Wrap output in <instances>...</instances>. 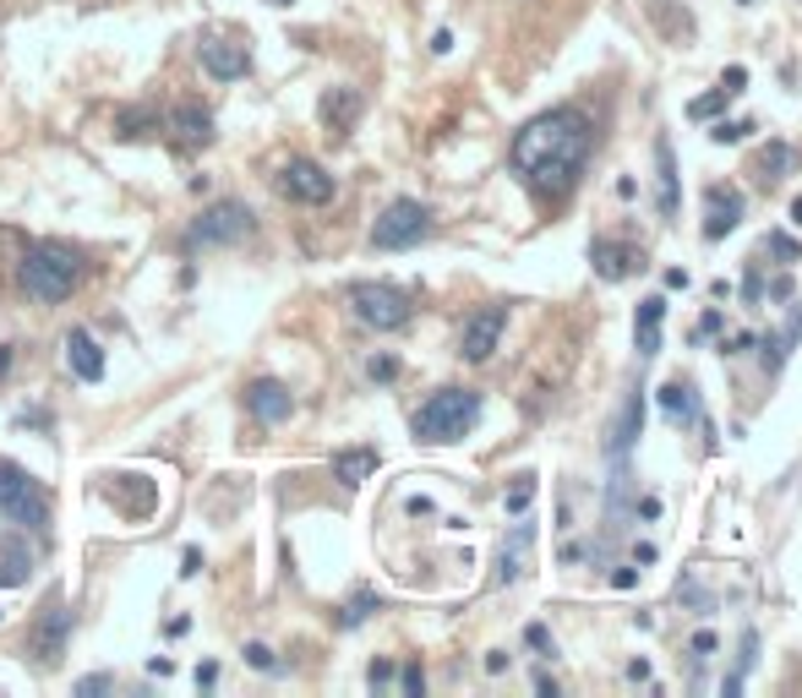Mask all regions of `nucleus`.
Masks as SVG:
<instances>
[{"label":"nucleus","mask_w":802,"mask_h":698,"mask_svg":"<svg viewBox=\"0 0 802 698\" xmlns=\"http://www.w3.org/2000/svg\"><path fill=\"white\" fill-rule=\"evenodd\" d=\"M356 115H360V93H356V87H334V93H323V120H328L334 131H345Z\"/></svg>","instance_id":"obj_21"},{"label":"nucleus","mask_w":802,"mask_h":698,"mask_svg":"<svg viewBox=\"0 0 802 698\" xmlns=\"http://www.w3.org/2000/svg\"><path fill=\"white\" fill-rule=\"evenodd\" d=\"M475 421H481V393L475 388H443L415 410L410 426H415V442H458Z\"/></svg>","instance_id":"obj_3"},{"label":"nucleus","mask_w":802,"mask_h":698,"mask_svg":"<svg viewBox=\"0 0 802 698\" xmlns=\"http://www.w3.org/2000/svg\"><path fill=\"white\" fill-rule=\"evenodd\" d=\"M388 677H393V666H388V660H371V671H366V683H371V688H382Z\"/></svg>","instance_id":"obj_37"},{"label":"nucleus","mask_w":802,"mask_h":698,"mask_svg":"<svg viewBox=\"0 0 802 698\" xmlns=\"http://www.w3.org/2000/svg\"><path fill=\"white\" fill-rule=\"evenodd\" d=\"M677 595H683V601H694L699 611H710V606H715V601H710V590H699V584H683Z\"/></svg>","instance_id":"obj_36"},{"label":"nucleus","mask_w":802,"mask_h":698,"mask_svg":"<svg viewBox=\"0 0 802 698\" xmlns=\"http://www.w3.org/2000/svg\"><path fill=\"white\" fill-rule=\"evenodd\" d=\"M278 191L289 197V202H300V208H323V202H334V174L323 170L317 159H289L284 170H278Z\"/></svg>","instance_id":"obj_8"},{"label":"nucleus","mask_w":802,"mask_h":698,"mask_svg":"<svg viewBox=\"0 0 802 698\" xmlns=\"http://www.w3.org/2000/svg\"><path fill=\"white\" fill-rule=\"evenodd\" d=\"M694 655H715V633H694Z\"/></svg>","instance_id":"obj_45"},{"label":"nucleus","mask_w":802,"mask_h":698,"mask_svg":"<svg viewBox=\"0 0 802 698\" xmlns=\"http://www.w3.org/2000/svg\"><path fill=\"white\" fill-rule=\"evenodd\" d=\"M148 126H154V115L148 109H137V115H120V137L131 142V137H148Z\"/></svg>","instance_id":"obj_27"},{"label":"nucleus","mask_w":802,"mask_h":698,"mask_svg":"<svg viewBox=\"0 0 802 698\" xmlns=\"http://www.w3.org/2000/svg\"><path fill=\"white\" fill-rule=\"evenodd\" d=\"M399 683H404V694H421V688H426V677H421V666H404V677H399Z\"/></svg>","instance_id":"obj_38"},{"label":"nucleus","mask_w":802,"mask_h":698,"mask_svg":"<svg viewBox=\"0 0 802 698\" xmlns=\"http://www.w3.org/2000/svg\"><path fill=\"white\" fill-rule=\"evenodd\" d=\"M742 224V191L731 186H710L705 191V241H720Z\"/></svg>","instance_id":"obj_13"},{"label":"nucleus","mask_w":802,"mask_h":698,"mask_svg":"<svg viewBox=\"0 0 802 698\" xmlns=\"http://www.w3.org/2000/svg\"><path fill=\"white\" fill-rule=\"evenodd\" d=\"M666 289H688V267H666Z\"/></svg>","instance_id":"obj_44"},{"label":"nucleus","mask_w":802,"mask_h":698,"mask_svg":"<svg viewBox=\"0 0 802 698\" xmlns=\"http://www.w3.org/2000/svg\"><path fill=\"white\" fill-rule=\"evenodd\" d=\"M66 366H72V377H83V382H98L104 377V349L93 339L88 328H72L66 334Z\"/></svg>","instance_id":"obj_15"},{"label":"nucleus","mask_w":802,"mask_h":698,"mask_svg":"<svg viewBox=\"0 0 802 698\" xmlns=\"http://www.w3.org/2000/svg\"><path fill=\"white\" fill-rule=\"evenodd\" d=\"M0 519L28 529V535H44L50 529V491L11 458H0Z\"/></svg>","instance_id":"obj_4"},{"label":"nucleus","mask_w":802,"mask_h":698,"mask_svg":"<svg viewBox=\"0 0 802 698\" xmlns=\"http://www.w3.org/2000/svg\"><path fill=\"white\" fill-rule=\"evenodd\" d=\"M530 503H535V475H519V486L503 497V508H508L514 519H525V514H530Z\"/></svg>","instance_id":"obj_25"},{"label":"nucleus","mask_w":802,"mask_h":698,"mask_svg":"<svg viewBox=\"0 0 802 698\" xmlns=\"http://www.w3.org/2000/svg\"><path fill=\"white\" fill-rule=\"evenodd\" d=\"M165 633H170V638H186V633H191V616H170Z\"/></svg>","instance_id":"obj_43"},{"label":"nucleus","mask_w":802,"mask_h":698,"mask_svg":"<svg viewBox=\"0 0 802 698\" xmlns=\"http://www.w3.org/2000/svg\"><path fill=\"white\" fill-rule=\"evenodd\" d=\"M792 170H798V148H792V142H770V148L759 154V180H764V186L787 180Z\"/></svg>","instance_id":"obj_22"},{"label":"nucleus","mask_w":802,"mask_h":698,"mask_svg":"<svg viewBox=\"0 0 802 698\" xmlns=\"http://www.w3.org/2000/svg\"><path fill=\"white\" fill-rule=\"evenodd\" d=\"M726 98H731V93H726V87H715V93H705V98H694V115L705 120V115H715V109H720Z\"/></svg>","instance_id":"obj_31"},{"label":"nucleus","mask_w":802,"mask_h":698,"mask_svg":"<svg viewBox=\"0 0 802 698\" xmlns=\"http://www.w3.org/2000/svg\"><path fill=\"white\" fill-rule=\"evenodd\" d=\"M371 611H377V601H371V595H360V601H350V606H345V627H356V622H366Z\"/></svg>","instance_id":"obj_32"},{"label":"nucleus","mask_w":802,"mask_h":698,"mask_svg":"<svg viewBox=\"0 0 802 698\" xmlns=\"http://www.w3.org/2000/svg\"><path fill=\"white\" fill-rule=\"evenodd\" d=\"M503 334H508V311H503V306H481V311L464 322V334H458V355L481 366V360H492V355H497Z\"/></svg>","instance_id":"obj_9"},{"label":"nucleus","mask_w":802,"mask_h":698,"mask_svg":"<svg viewBox=\"0 0 802 698\" xmlns=\"http://www.w3.org/2000/svg\"><path fill=\"white\" fill-rule=\"evenodd\" d=\"M252 208L246 202H235V197H224V202H213V208H202L197 219H191V230H186V246H235V241H246L252 235Z\"/></svg>","instance_id":"obj_7"},{"label":"nucleus","mask_w":802,"mask_h":698,"mask_svg":"<svg viewBox=\"0 0 802 698\" xmlns=\"http://www.w3.org/2000/svg\"><path fill=\"white\" fill-rule=\"evenodd\" d=\"M639 426H644V399L633 393L623 404V421H618V432H612V453H627L633 447V436H639Z\"/></svg>","instance_id":"obj_23"},{"label":"nucleus","mask_w":802,"mask_h":698,"mask_svg":"<svg viewBox=\"0 0 802 698\" xmlns=\"http://www.w3.org/2000/svg\"><path fill=\"white\" fill-rule=\"evenodd\" d=\"M213 683H219V666L202 660V666H197V688H213Z\"/></svg>","instance_id":"obj_40"},{"label":"nucleus","mask_w":802,"mask_h":698,"mask_svg":"<svg viewBox=\"0 0 802 698\" xmlns=\"http://www.w3.org/2000/svg\"><path fill=\"white\" fill-rule=\"evenodd\" d=\"M770 300H792V278H775L770 284Z\"/></svg>","instance_id":"obj_46"},{"label":"nucleus","mask_w":802,"mask_h":698,"mask_svg":"<svg viewBox=\"0 0 802 698\" xmlns=\"http://www.w3.org/2000/svg\"><path fill=\"white\" fill-rule=\"evenodd\" d=\"M432 50H437V55H447V50H453V33H447V28H443V33H432Z\"/></svg>","instance_id":"obj_47"},{"label":"nucleus","mask_w":802,"mask_h":698,"mask_svg":"<svg viewBox=\"0 0 802 698\" xmlns=\"http://www.w3.org/2000/svg\"><path fill=\"white\" fill-rule=\"evenodd\" d=\"M11 360H17V355H11V345H0V382L11 377Z\"/></svg>","instance_id":"obj_48"},{"label":"nucleus","mask_w":802,"mask_h":698,"mask_svg":"<svg viewBox=\"0 0 802 698\" xmlns=\"http://www.w3.org/2000/svg\"><path fill=\"white\" fill-rule=\"evenodd\" d=\"M246 410H252V421H257V426H284V421L295 415V399H289V388H284V382L257 377V382H246Z\"/></svg>","instance_id":"obj_11"},{"label":"nucleus","mask_w":802,"mask_h":698,"mask_svg":"<svg viewBox=\"0 0 802 698\" xmlns=\"http://www.w3.org/2000/svg\"><path fill=\"white\" fill-rule=\"evenodd\" d=\"M241 655H246V666H252V671H273V666H278V660H273V649H267V644H246V649H241Z\"/></svg>","instance_id":"obj_30"},{"label":"nucleus","mask_w":802,"mask_h":698,"mask_svg":"<svg viewBox=\"0 0 802 698\" xmlns=\"http://www.w3.org/2000/svg\"><path fill=\"white\" fill-rule=\"evenodd\" d=\"M28 579H33V551L22 540H6V551H0V590H22Z\"/></svg>","instance_id":"obj_18"},{"label":"nucleus","mask_w":802,"mask_h":698,"mask_svg":"<svg viewBox=\"0 0 802 698\" xmlns=\"http://www.w3.org/2000/svg\"><path fill=\"white\" fill-rule=\"evenodd\" d=\"M677 154H672V142L666 137H655V208H661V219L666 224H677Z\"/></svg>","instance_id":"obj_14"},{"label":"nucleus","mask_w":802,"mask_h":698,"mask_svg":"<svg viewBox=\"0 0 802 698\" xmlns=\"http://www.w3.org/2000/svg\"><path fill=\"white\" fill-rule=\"evenodd\" d=\"M590 262H595V273H601L606 284H618V278H627V273H633L639 252H633V246H623V241H595V246H590Z\"/></svg>","instance_id":"obj_17"},{"label":"nucleus","mask_w":802,"mask_h":698,"mask_svg":"<svg viewBox=\"0 0 802 698\" xmlns=\"http://www.w3.org/2000/svg\"><path fill=\"white\" fill-rule=\"evenodd\" d=\"M639 355H661V328H639Z\"/></svg>","instance_id":"obj_34"},{"label":"nucleus","mask_w":802,"mask_h":698,"mask_svg":"<svg viewBox=\"0 0 802 698\" xmlns=\"http://www.w3.org/2000/svg\"><path fill=\"white\" fill-rule=\"evenodd\" d=\"M334 475H339V486H366V480L377 475V447H350V453H339V458H334Z\"/></svg>","instance_id":"obj_19"},{"label":"nucleus","mask_w":802,"mask_h":698,"mask_svg":"<svg viewBox=\"0 0 802 698\" xmlns=\"http://www.w3.org/2000/svg\"><path fill=\"white\" fill-rule=\"evenodd\" d=\"M770 252H775V257H787V262H798V257H802L792 235H770Z\"/></svg>","instance_id":"obj_33"},{"label":"nucleus","mask_w":802,"mask_h":698,"mask_svg":"<svg viewBox=\"0 0 802 698\" xmlns=\"http://www.w3.org/2000/svg\"><path fill=\"white\" fill-rule=\"evenodd\" d=\"M83 273H88V262H83V252H77V246L39 241V246H28V252H22V262H17V289H22L33 306H61V300H72V295H77Z\"/></svg>","instance_id":"obj_2"},{"label":"nucleus","mask_w":802,"mask_h":698,"mask_svg":"<svg viewBox=\"0 0 802 698\" xmlns=\"http://www.w3.org/2000/svg\"><path fill=\"white\" fill-rule=\"evenodd\" d=\"M426 235H432V213H426V202H415V197L388 202V208L377 213V224H371V246H377V252H404V246H421Z\"/></svg>","instance_id":"obj_5"},{"label":"nucleus","mask_w":802,"mask_h":698,"mask_svg":"<svg viewBox=\"0 0 802 698\" xmlns=\"http://www.w3.org/2000/svg\"><path fill=\"white\" fill-rule=\"evenodd\" d=\"M742 83H748V72H742V66H731V72L720 77V87H726V93H742Z\"/></svg>","instance_id":"obj_39"},{"label":"nucleus","mask_w":802,"mask_h":698,"mask_svg":"<svg viewBox=\"0 0 802 698\" xmlns=\"http://www.w3.org/2000/svg\"><path fill=\"white\" fill-rule=\"evenodd\" d=\"M170 131H176V142L186 154H202L213 142V109L202 98H180L176 115H170Z\"/></svg>","instance_id":"obj_12"},{"label":"nucleus","mask_w":802,"mask_h":698,"mask_svg":"<svg viewBox=\"0 0 802 698\" xmlns=\"http://www.w3.org/2000/svg\"><path fill=\"white\" fill-rule=\"evenodd\" d=\"M66 627H72V616H66V611H55V622H50V616H39V627H33V649H39V655H44V649L55 655V649L66 644Z\"/></svg>","instance_id":"obj_24"},{"label":"nucleus","mask_w":802,"mask_h":698,"mask_svg":"<svg viewBox=\"0 0 802 698\" xmlns=\"http://www.w3.org/2000/svg\"><path fill=\"white\" fill-rule=\"evenodd\" d=\"M104 688H109V677H83V683H77V694H83V698L104 694Z\"/></svg>","instance_id":"obj_41"},{"label":"nucleus","mask_w":802,"mask_h":698,"mask_svg":"<svg viewBox=\"0 0 802 698\" xmlns=\"http://www.w3.org/2000/svg\"><path fill=\"white\" fill-rule=\"evenodd\" d=\"M661 317H666V300H661V295H650V300L639 306V328H661Z\"/></svg>","instance_id":"obj_28"},{"label":"nucleus","mask_w":802,"mask_h":698,"mask_svg":"<svg viewBox=\"0 0 802 698\" xmlns=\"http://www.w3.org/2000/svg\"><path fill=\"white\" fill-rule=\"evenodd\" d=\"M350 311L371 334H393V328H404L415 317V306H410V295L399 284H356L350 289Z\"/></svg>","instance_id":"obj_6"},{"label":"nucleus","mask_w":802,"mask_h":698,"mask_svg":"<svg viewBox=\"0 0 802 698\" xmlns=\"http://www.w3.org/2000/svg\"><path fill=\"white\" fill-rule=\"evenodd\" d=\"M508 159H514V170L525 174L535 191L562 197V191L573 186V174L584 170V159H590V120H584L579 109L535 115L530 126L514 137Z\"/></svg>","instance_id":"obj_1"},{"label":"nucleus","mask_w":802,"mask_h":698,"mask_svg":"<svg viewBox=\"0 0 802 698\" xmlns=\"http://www.w3.org/2000/svg\"><path fill=\"white\" fill-rule=\"evenodd\" d=\"M366 377H371V382H393V377H399V360H393V355H377V360L366 366Z\"/></svg>","instance_id":"obj_29"},{"label":"nucleus","mask_w":802,"mask_h":698,"mask_svg":"<svg viewBox=\"0 0 802 698\" xmlns=\"http://www.w3.org/2000/svg\"><path fill=\"white\" fill-rule=\"evenodd\" d=\"M792 224H802V197H792Z\"/></svg>","instance_id":"obj_49"},{"label":"nucleus","mask_w":802,"mask_h":698,"mask_svg":"<svg viewBox=\"0 0 802 698\" xmlns=\"http://www.w3.org/2000/svg\"><path fill=\"white\" fill-rule=\"evenodd\" d=\"M197 55H202V72H208L213 83H241V77L252 72V55H246V44H235V39H219V33H208V39L197 44Z\"/></svg>","instance_id":"obj_10"},{"label":"nucleus","mask_w":802,"mask_h":698,"mask_svg":"<svg viewBox=\"0 0 802 698\" xmlns=\"http://www.w3.org/2000/svg\"><path fill=\"white\" fill-rule=\"evenodd\" d=\"M633 584H639V573H633V568H618V573H612V590H633Z\"/></svg>","instance_id":"obj_42"},{"label":"nucleus","mask_w":802,"mask_h":698,"mask_svg":"<svg viewBox=\"0 0 802 698\" xmlns=\"http://www.w3.org/2000/svg\"><path fill=\"white\" fill-rule=\"evenodd\" d=\"M748 131H753L748 120H720V126H715V131H710V142H720V148H726V142H742Z\"/></svg>","instance_id":"obj_26"},{"label":"nucleus","mask_w":802,"mask_h":698,"mask_svg":"<svg viewBox=\"0 0 802 698\" xmlns=\"http://www.w3.org/2000/svg\"><path fill=\"white\" fill-rule=\"evenodd\" d=\"M530 546H535V524H514V535L503 540V557H497V584H514V579H525Z\"/></svg>","instance_id":"obj_16"},{"label":"nucleus","mask_w":802,"mask_h":698,"mask_svg":"<svg viewBox=\"0 0 802 698\" xmlns=\"http://www.w3.org/2000/svg\"><path fill=\"white\" fill-rule=\"evenodd\" d=\"M525 644H530V649H540V655H546V649H551V633H546L540 622H530V627H525Z\"/></svg>","instance_id":"obj_35"},{"label":"nucleus","mask_w":802,"mask_h":698,"mask_svg":"<svg viewBox=\"0 0 802 698\" xmlns=\"http://www.w3.org/2000/svg\"><path fill=\"white\" fill-rule=\"evenodd\" d=\"M661 410H666L677 426H683V421H694V415H699V393H694V382H683V377H677V382H666V388H661Z\"/></svg>","instance_id":"obj_20"}]
</instances>
